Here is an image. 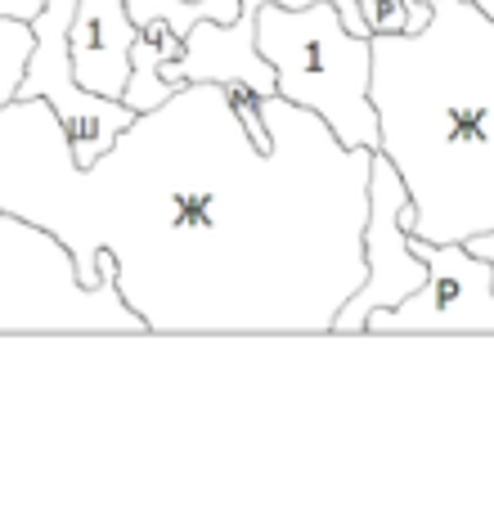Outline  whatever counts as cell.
I'll return each instance as SVG.
<instances>
[{"instance_id":"7","label":"cell","mask_w":494,"mask_h":512,"mask_svg":"<svg viewBox=\"0 0 494 512\" xmlns=\"http://www.w3.org/2000/svg\"><path fill=\"white\" fill-rule=\"evenodd\" d=\"M162 77L171 90L189 81H221L230 90H252V95H279L270 59L256 45V14H239L234 23L198 18L185 32V50L162 63Z\"/></svg>"},{"instance_id":"8","label":"cell","mask_w":494,"mask_h":512,"mask_svg":"<svg viewBox=\"0 0 494 512\" xmlns=\"http://www.w3.org/2000/svg\"><path fill=\"white\" fill-rule=\"evenodd\" d=\"M140 23L131 18L126 0H77V14L68 27L72 72L86 90L108 99H122L131 81V50Z\"/></svg>"},{"instance_id":"12","label":"cell","mask_w":494,"mask_h":512,"mask_svg":"<svg viewBox=\"0 0 494 512\" xmlns=\"http://www.w3.org/2000/svg\"><path fill=\"white\" fill-rule=\"evenodd\" d=\"M239 5H243V0H203V5H198V18L234 23V18H239Z\"/></svg>"},{"instance_id":"9","label":"cell","mask_w":494,"mask_h":512,"mask_svg":"<svg viewBox=\"0 0 494 512\" xmlns=\"http://www.w3.org/2000/svg\"><path fill=\"white\" fill-rule=\"evenodd\" d=\"M180 50H185V36H180L167 18H153V23L140 27L135 50H131V81H126V90H122V99L135 113H149V108L167 104V99L176 95V90L167 86V77H162V63L176 59Z\"/></svg>"},{"instance_id":"4","label":"cell","mask_w":494,"mask_h":512,"mask_svg":"<svg viewBox=\"0 0 494 512\" xmlns=\"http://www.w3.org/2000/svg\"><path fill=\"white\" fill-rule=\"evenodd\" d=\"M72 14H77V0H45L41 14L32 18L36 45H32V59H27L18 99H50L63 131H68V140H72L77 162L90 167L95 158H104V153L113 149V140L140 113H135L126 99L95 95V90H86L77 81V72H72V50H68Z\"/></svg>"},{"instance_id":"13","label":"cell","mask_w":494,"mask_h":512,"mask_svg":"<svg viewBox=\"0 0 494 512\" xmlns=\"http://www.w3.org/2000/svg\"><path fill=\"white\" fill-rule=\"evenodd\" d=\"M45 0H0V14H18V18H36Z\"/></svg>"},{"instance_id":"11","label":"cell","mask_w":494,"mask_h":512,"mask_svg":"<svg viewBox=\"0 0 494 512\" xmlns=\"http://www.w3.org/2000/svg\"><path fill=\"white\" fill-rule=\"evenodd\" d=\"M360 9L373 32H405V23H409L405 0H360Z\"/></svg>"},{"instance_id":"3","label":"cell","mask_w":494,"mask_h":512,"mask_svg":"<svg viewBox=\"0 0 494 512\" xmlns=\"http://www.w3.org/2000/svg\"><path fill=\"white\" fill-rule=\"evenodd\" d=\"M256 45L279 77V95L310 108L346 149H378V108H373V36L346 27L333 0L315 5H261Z\"/></svg>"},{"instance_id":"1","label":"cell","mask_w":494,"mask_h":512,"mask_svg":"<svg viewBox=\"0 0 494 512\" xmlns=\"http://www.w3.org/2000/svg\"><path fill=\"white\" fill-rule=\"evenodd\" d=\"M274 144L247 135L230 86L189 81L81 167L50 99L0 108V212L68 243L81 283L99 252L149 333H333L364 283L373 149L261 95Z\"/></svg>"},{"instance_id":"5","label":"cell","mask_w":494,"mask_h":512,"mask_svg":"<svg viewBox=\"0 0 494 512\" xmlns=\"http://www.w3.org/2000/svg\"><path fill=\"white\" fill-rule=\"evenodd\" d=\"M409 185L396 171V162L382 149H373L369 171V221H364V283L337 310L333 333H364L369 315L382 306H400L409 292L427 283V261L409 248Z\"/></svg>"},{"instance_id":"10","label":"cell","mask_w":494,"mask_h":512,"mask_svg":"<svg viewBox=\"0 0 494 512\" xmlns=\"http://www.w3.org/2000/svg\"><path fill=\"white\" fill-rule=\"evenodd\" d=\"M32 18H18V14H0V108L14 104L18 86H23V72L27 59H32Z\"/></svg>"},{"instance_id":"2","label":"cell","mask_w":494,"mask_h":512,"mask_svg":"<svg viewBox=\"0 0 494 512\" xmlns=\"http://www.w3.org/2000/svg\"><path fill=\"white\" fill-rule=\"evenodd\" d=\"M378 149L409 185V234L468 243L494 230V18L432 0L418 32H373Z\"/></svg>"},{"instance_id":"14","label":"cell","mask_w":494,"mask_h":512,"mask_svg":"<svg viewBox=\"0 0 494 512\" xmlns=\"http://www.w3.org/2000/svg\"><path fill=\"white\" fill-rule=\"evenodd\" d=\"M468 252H472V256H486V261H494V230H486V234H472V239H468Z\"/></svg>"},{"instance_id":"6","label":"cell","mask_w":494,"mask_h":512,"mask_svg":"<svg viewBox=\"0 0 494 512\" xmlns=\"http://www.w3.org/2000/svg\"><path fill=\"white\" fill-rule=\"evenodd\" d=\"M427 261V283L400 306L369 315L364 333H494V261L472 256L468 243H427L409 234Z\"/></svg>"},{"instance_id":"15","label":"cell","mask_w":494,"mask_h":512,"mask_svg":"<svg viewBox=\"0 0 494 512\" xmlns=\"http://www.w3.org/2000/svg\"><path fill=\"white\" fill-rule=\"evenodd\" d=\"M477 5H481V9H486V14H490V18H494V0H477Z\"/></svg>"}]
</instances>
